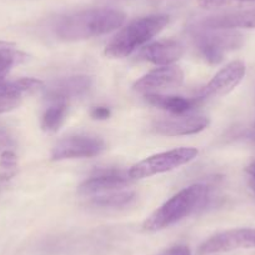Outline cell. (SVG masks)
<instances>
[{
    "label": "cell",
    "mask_w": 255,
    "mask_h": 255,
    "mask_svg": "<svg viewBox=\"0 0 255 255\" xmlns=\"http://www.w3.org/2000/svg\"><path fill=\"white\" fill-rule=\"evenodd\" d=\"M124 21L125 14L117 9H88L61 18L55 25V34L65 41L85 40L112 33Z\"/></svg>",
    "instance_id": "cell-1"
},
{
    "label": "cell",
    "mask_w": 255,
    "mask_h": 255,
    "mask_svg": "<svg viewBox=\"0 0 255 255\" xmlns=\"http://www.w3.org/2000/svg\"><path fill=\"white\" fill-rule=\"evenodd\" d=\"M169 24V16L163 14L144 16L123 28L105 46L104 54L109 58H127L158 35Z\"/></svg>",
    "instance_id": "cell-2"
},
{
    "label": "cell",
    "mask_w": 255,
    "mask_h": 255,
    "mask_svg": "<svg viewBox=\"0 0 255 255\" xmlns=\"http://www.w3.org/2000/svg\"><path fill=\"white\" fill-rule=\"evenodd\" d=\"M207 193L208 188L203 184H194L183 189L158 208L144 222V230L150 233L159 232L180 222L203 204Z\"/></svg>",
    "instance_id": "cell-3"
},
{
    "label": "cell",
    "mask_w": 255,
    "mask_h": 255,
    "mask_svg": "<svg viewBox=\"0 0 255 255\" xmlns=\"http://www.w3.org/2000/svg\"><path fill=\"white\" fill-rule=\"evenodd\" d=\"M191 39L200 56L212 65L222 63L227 51L239 49L243 44V36L237 31L203 26L191 30Z\"/></svg>",
    "instance_id": "cell-4"
},
{
    "label": "cell",
    "mask_w": 255,
    "mask_h": 255,
    "mask_svg": "<svg viewBox=\"0 0 255 255\" xmlns=\"http://www.w3.org/2000/svg\"><path fill=\"white\" fill-rule=\"evenodd\" d=\"M197 155L198 150L195 148H179L164 151V153L155 154L139 161L138 164L131 166L128 175L131 180L150 178L153 175L180 168L181 165H185L189 161L194 160Z\"/></svg>",
    "instance_id": "cell-5"
},
{
    "label": "cell",
    "mask_w": 255,
    "mask_h": 255,
    "mask_svg": "<svg viewBox=\"0 0 255 255\" xmlns=\"http://www.w3.org/2000/svg\"><path fill=\"white\" fill-rule=\"evenodd\" d=\"M237 249H255L254 228H237L218 233L200 245L199 252L200 254H214Z\"/></svg>",
    "instance_id": "cell-6"
},
{
    "label": "cell",
    "mask_w": 255,
    "mask_h": 255,
    "mask_svg": "<svg viewBox=\"0 0 255 255\" xmlns=\"http://www.w3.org/2000/svg\"><path fill=\"white\" fill-rule=\"evenodd\" d=\"M105 150L103 139L92 135H74L59 141L51 151V159L55 161L67 159L93 158Z\"/></svg>",
    "instance_id": "cell-7"
},
{
    "label": "cell",
    "mask_w": 255,
    "mask_h": 255,
    "mask_svg": "<svg viewBox=\"0 0 255 255\" xmlns=\"http://www.w3.org/2000/svg\"><path fill=\"white\" fill-rule=\"evenodd\" d=\"M184 82V73L176 65H164L141 77L133 89L139 94H156L179 88Z\"/></svg>",
    "instance_id": "cell-8"
},
{
    "label": "cell",
    "mask_w": 255,
    "mask_h": 255,
    "mask_svg": "<svg viewBox=\"0 0 255 255\" xmlns=\"http://www.w3.org/2000/svg\"><path fill=\"white\" fill-rule=\"evenodd\" d=\"M43 88V82L34 78H21L18 80L0 78V114L16 109L21 104L24 95L33 94Z\"/></svg>",
    "instance_id": "cell-9"
},
{
    "label": "cell",
    "mask_w": 255,
    "mask_h": 255,
    "mask_svg": "<svg viewBox=\"0 0 255 255\" xmlns=\"http://www.w3.org/2000/svg\"><path fill=\"white\" fill-rule=\"evenodd\" d=\"M245 64L242 60H234L225 65L213 77V79L203 88L199 99L217 98L227 95L237 85L240 84L245 75Z\"/></svg>",
    "instance_id": "cell-10"
},
{
    "label": "cell",
    "mask_w": 255,
    "mask_h": 255,
    "mask_svg": "<svg viewBox=\"0 0 255 255\" xmlns=\"http://www.w3.org/2000/svg\"><path fill=\"white\" fill-rule=\"evenodd\" d=\"M92 87V79L87 75H72L55 80L45 88L44 97L51 103H67V100L74 99L84 95Z\"/></svg>",
    "instance_id": "cell-11"
},
{
    "label": "cell",
    "mask_w": 255,
    "mask_h": 255,
    "mask_svg": "<svg viewBox=\"0 0 255 255\" xmlns=\"http://www.w3.org/2000/svg\"><path fill=\"white\" fill-rule=\"evenodd\" d=\"M209 125L207 117H183L175 119L159 120L153 125L156 134L164 136H183L200 133Z\"/></svg>",
    "instance_id": "cell-12"
},
{
    "label": "cell",
    "mask_w": 255,
    "mask_h": 255,
    "mask_svg": "<svg viewBox=\"0 0 255 255\" xmlns=\"http://www.w3.org/2000/svg\"><path fill=\"white\" fill-rule=\"evenodd\" d=\"M131 179L129 175L120 173L117 170L102 171L97 175L87 179L79 185L78 190L83 195H93L105 193V191H112L115 189H123L130 184Z\"/></svg>",
    "instance_id": "cell-13"
},
{
    "label": "cell",
    "mask_w": 255,
    "mask_h": 255,
    "mask_svg": "<svg viewBox=\"0 0 255 255\" xmlns=\"http://www.w3.org/2000/svg\"><path fill=\"white\" fill-rule=\"evenodd\" d=\"M184 46L179 41L161 40L145 46L139 54L141 60L149 61L155 65H171L183 56Z\"/></svg>",
    "instance_id": "cell-14"
},
{
    "label": "cell",
    "mask_w": 255,
    "mask_h": 255,
    "mask_svg": "<svg viewBox=\"0 0 255 255\" xmlns=\"http://www.w3.org/2000/svg\"><path fill=\"white\" fill-rule=\"evenodd\" d=\"M200 26L217 30H234V29H255V8L235 13L223 14L207 18Z\"/></svg>",
    "instance_id": "cell-15"
},
{
    "label": "cell",
    "mask_w": 255,
    "mask_h": 255,
    "mask_svg": "<svg viewBox=\"0 0 255 255\" xmlns=\"http://www.w3.org/2000/svg\"><path fill=\"white\" fill-rule=\"evenodd\" d=\"M145 100L149 104L159 109L168 110L174 114H184L197 107L200 99L199 98L188 99V98L176 97V95H164L161 93H156V94H146Z\"/></svg>",
    "instance_id": "cell-16"
},
{
    "label": "cell",
    "mask_w": 255,
    "mask_h": 255,
    "mask_svg": "<svg viewBox=\"0 0 255 255\" xmlns=\"http://www.w3.org/2000/svg\"><path fill=\"white\" fill-rule=\"evenodd\" d=\"M28 60V55L9 41H0V78H6L14 67Z\"/></svg>",
    "instance_id": "cell-17"
},
{
    "label": "cell",
    "mask_w": 255,
    "mask_h": 255,
    "mask_svg": "<svg viewBox=\"0 0 255 255\" xmlns=\"http://www.w3.org/2000/svg\"><path fill=\"white\" fill-rule=\"evenodd\" d=\"M67 103H53L44 112L43 118H41V128H43V130L48 131V133H55V131H58L61 125H63L65 118H67Z\"/></svg>",
    "instance_id": "cell-18"
},
{
    "label": "cell",
    "mask_w": 255,
    "mask_h": 255,
    "mask_svg": "<svg viewBox=\"0 0 255 255\" xmlns=\"http://www.w3.org/2000/svg\"><path fill=\"white\" fill-rule=\"evenodd\" d=\"M136 199V194L134 191H120V193H112L108 195H98L93 198V204L104 208H119L129 205Z\"/></svg>",
    "instance_id": "cell-19"
},
{
    "label": "cell",
    "mask_w": 255,
    "mask_h": 255,
    "mask_svg": "<svg viewBox=\"0 0 255 255\" xmlns=\"http://www.w3.org/2000/svg\"><path fill=\"white\" fill-rule=\"evenodd\" d=\"M18 171V158L13 150H5L0 154V180L6 181L14 178Z\"/></svg>",
    "instance_id": "cell-20"
},
{
    "label": "cell",
    "mask_w": 255,
    "mask_h": 255,
    "mask_svg": "<svg viewBox=\"0 0 255 255\" xmlns=\"http://www.w3.org/2000/svg\"><path fill=\"white\" fill-rule=\"evenodd\" d=\"M15 146V140L13 135L4 127H0V154L5 150H13Z\"/></svg>",
    "instance_id": "cell-21"
},
{
    "label": "cell",
    "mask_w": 255,
    "mask_h": 255,
    "mask_svg": "<svg viewBox=\"0 0 255 255\" xmlns=\"http://www.w3.org/2000/svg\"><path fill=\"white\" fill-rule=\"evenodd\" d=\"M233 1H235V0H198V5L200 8L210 10V9H217L220 8V6L228 5Z\"/></svg>",
    "instance_id": "cell-22"
},
{
    "label": "cell",
    "mask_w": 255,
    "mask_h": 255,
    "mask_svg": "<svg viewBox=\"0 0 255 255\" xmlns=\"http://www.w3.org/2000/svg\"><path fill=\"white\" fill-rule=\"evenodd\" d=\"M160 255H191L190 249L186 245H175V247L169 248L168 250L161 253Z\"/></svg>",
    "instance_id": "cell-23"
},
{
    "label": "cell",
    "mask_w": 255,
    "mask_h": 255,
    "mask_svg": "<svg viewBox=\"0 0 255 255\" xmlns=\"http://www.w3.org/2000/svg\"><path fill=\"white\" fill-rule=\"evenodd\" d=\"M92 117L98 120H105L110 117V109L107 107H95L92 110Z\"/></svg>",
    "instance_id": "cell-24"
},
{
    "label": "cell",
    "mask_w": 255,
    "mask_h": 255,
    "mask_svg": "<svg viewBox=\"0 0 255 255\" xmlns=\"http://www.w3.org/2000/svg\"><path fill=\"white\" fill-rule=\"evenodd\" d=\"M245 170H247V173L249 174L252 178H255V161L250 163L249 165L247 166V169H245Z\"/></svg>",
    "instance_id": "cell-25"
},
{
    "label": "cell",
    "mask_w": 255,
    "mask_h": 255,
    "mask_svg": "<svg viewBox=\"0 0 255 255\" xmlns=\"http://www.w3.org/2000/svg\"><path fill=\"white\" fill-rule=\"evenodd\" d=\"M249 185L250 188H252V190L255 193V178H252V180L249 181Z\"/></svg>",
    "instance_id": "cell-26"
},
{
    "label": "cell",
    "mask_w": 255,
    "mask_h": 255,
    "mask_svg": "<svg viewBox=\"0 0 255 255\" xmlns=\"http://www.w3.org/2000/svg\"><path fill=\"white\" fill-rule=\"evenodd\" d=\"M239 1H255V0H239Z\"/></svg>",
    "instance_id": "cell-27"
},
{
    "label": "cell",
    "mask_w": 255,
    "mask_h": 255,
    "mask_svg": "<svg viewBox=\"0 0 255 255\" xmlns=\"http://www.w3.org/2000/svg\"><path fill=\"white\" fill-rule=\"evenodd\" d=\"M254 129H255V123H254Z\"/></svg>",
    "instance_id": "cell-28"
}]
</instances>
